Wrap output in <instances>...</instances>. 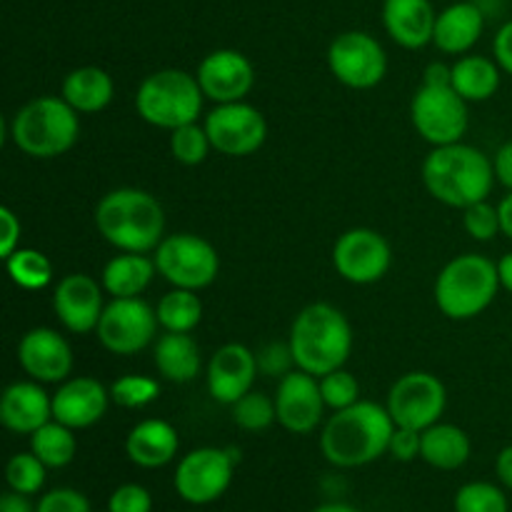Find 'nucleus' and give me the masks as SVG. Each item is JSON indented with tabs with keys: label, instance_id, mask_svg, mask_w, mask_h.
Returning a JSON list of instances; mask_svg holds the SVG:
<instances>
[{
	"label": "nucleus",
	"instance_id": "1",
	"mask_svg": "<svg viewBox=\"0 0 512 512\" xmlns=\"http://www.w3.org/2000/svg\"><path fill=\"white\" fill-rule=\"evenodd\" d=\"M395 423L388 408L373 400H358L355 405L335 410L323 425L320 450L335 468H363L388 453Z\"/></svg>",
	"mask_w": 512,
	"mask_h": 512
},
{
	"label": "nucleus",
	"instance_id": "2",
	"mask_svg": "<svg viewBox=\"0 0 512 512\" xmlns=\"http://www.w3.org/2000/svg\"><path fill=\"white\" fill-rule=\"evenodd\" d=\"M493 160L468 143L435 145L423 160V183L438 203L465 210L488 200L495 185Z\"/></svg>",
	"mask_w": 512,
	"mask_h": 512
},
{
	"label": "nucleus",
	"instance_id": "3",
	"mask_svg": "<svg viewBox=\"0 0 512 512\" xmlns=\"http://www.w3.org/2000/svg\"><path fill=\"white\" fill-rule=\"evenodd\" d=\"M95 228L120 253H155L165 233L163 205L140 188L110 190L95 205Z\"/></svg>",
	"mask_w": 512,
	"mask_h": 512
},
{
	"label": "nucleus",
	"instance_id": "4",
	"mask_svg": "<svg viewBox=\"0 0 512 512\" xmlns=\"http://www.w3.org/2000/svg\"><path fill=\"white\" fill-rule=\"evenodd\" d=\"M288 343L295 368L323 378L348 363L353 353V328L343 310L330 303H313L295 315Z\"/></svg>",
	"mask_w": 512,
	"mask_h": 512
},
{
	"label": "nucleus",
	"instance_id": "5",
	"mask_svg": "<svg viewBox=\"0 0 512 512\" xmlns=\"http://www.w3.org/2000/svg\"><path fill=\"white\" fill-rule=\"evenodd\" d=\"M78 135V113L65 103L63 95H40L10 120V140L30 158L48 160L65 155L78 143Z\"/></svg>",
	"mask_w": 512,
	"mask_h": 512
},
{
	"label": "nucleus",
	"instance_id": "6",
	"mask_svg": "<svg viewBox=\"0 0 512 512\" xmlns=\"http://www.w3.org/2000/svg\"><path fill=\"white\" fill-rule=\"evenodd\" d=\"M503 288L498 263L478 253H465L450 260L435 280V303L450 320H470L493 305Z\"/></svg>",
	"mask_w": 512,
	"mask_h": 512
},
{
	"label": "nucleus",
	"instance_id": "7",
	"mask_svg": "<svg viewBox=\"0 0 512 512\" xmlns=\"http://www.w3.org/2000/svg\"><path fill=\"white\" fill-rule=\"evenodd\" d=\"M203 100L205 93L195 75L178 68H165L140 83L135 93V110L145 123L175 130L180 125L198 123Z\"/></svg>",
	"mask_w": 512,
	"mask_h": 512
},
{
	"label": "nucleus",
	"instance_id": "8",
	"mask_svg": "<svg viewBox=\"0 0 512 512\" xmlns=\"http://www.w3.org/2000/svg\"><path fill=\"white\" fill-rule=\"evenodd\" d=\"M240 463L238 448H198L183 455L175 468V493L190 505L215 503L228 493L235 465Z\"/></svg>",
	"mask_w": 512,
	"mask_h": 512
},
{
	"label": "nucleus",
	"instance_id": "9",
	"mask_svg": "<svg viewBox=\"0 0 512 512\" xmlns=\"http://www.w3.org/2000/svg\"><path fill=\"white\" fill-rule=\"evenodd\" d=\"M155 268L175 288L203 290L218 278L220 255L205 238L193 233H175L155 248Z\"/></svg>",
	"mask_w": 512,
	"mask_h": 512
},
{
	"label": "nucleus",
	"instance_id": "10",
	"mask_svg": "<svg viewBox=\"0 0 512 512\" xmlns=\"http://www.w3.org/2000/svg\"><path fill=\"white\" fill-rule=\"evenodd\" d=\"M410 120L430 145L460 143L468 130V100L453 85H420L410 100Z\"/></svg>",
	"mask_w": 512,
	"mask_h": 512
},
{
	"label": "nucleus",
	"instance_id": "11",
	"mask_svg": "<svg viewBox=\"0 0 512 512\" xmlns=\"http://www.w3.org/2000/svg\"><path fill=\"white\" fill-rule=\"evenodd\" d=\"M445 405H448V390L440 383V378H435L433 373L415 370V373H405L403 378L395 380L385 408L398 428L423 433L430 425L440 423Z\"/></svg>",
	"mask_w": 512,
	"mask_h": 512
},
{
	"label": "nucleus",
	"instance_id": "12",
	"mask_svg": "<svg viewBox=\"0 0 512 512\" xmlns=\"http://www.w3.org/2000/svg\"><path fill=\"white\" fill-rule=\"evenodd\" d=\"M158 313L140 298H113L95 328L100 345L113 355H135L158 333Z\"/></svg>",
	"mask_w": 512,
	"mask_h": 512
},
{
	"label": "nucleus",
	"instance_id": "13",
	"mask_svg": "<svg viewBox=\"0 0 512 512\" xmlns=\"http://www.w3.org/2000/svg\"><path fill=\"white\" fill-rule=\"evenodd\" d=\"M328 65L338 83L353 90H370L388 73V55L375 35L345 30L330 43Z\"/></svg>",
	"mask_w": 512,
	"mask_h": 512
},
{
	"label": "nucleus",
	"instance_id": "14",
	"mask_svg": "<svg viewBox=\"0 0 512 512\" xmlns=\"http://www.w3.org/2000/svg\"><path fill=\"white\" fill-rule=\"evenodd\" d=\"M205 130L213 143V150L228 158H245L263 148L268 138V123L255 105L238 100V103H220L205 115Z\"/></svg>",
	"mask_w": 512,
	"mask_h": 512
},
{
	"label": "nucleus",
	"instance_id": "15",
	"mask_svg": "<svg viewBox=\"0 0 512 512\" xmlns=\"http://www.w3.org/2000/svg\"><path fill=\"white\" fill-rule=\"evenodd\" d=\"M390 263H393V250H390V243L378 230H345L333 245V268L348 283H378L390 270Z\"/></svg>",
	"mask_w": 512,
	"mask_h": 512
},
{
	"label": "nucleus",
	"instance_id": "16",
	"mask_svg": "<svg viewBox=\"0 0 512 512\" xmlns=\"http://www.w3.org/2000/svg\"><path fill=\"white\" fill-rule=\"evenodd\" d=\"M325 400L320 393V378L295 368L283 375L275 388V413L278 423L293 435H308L320 425L325 413Z\"/></svg>",
	"mask_w": 512,
	"mask_h": 512
},
{
	"label": "nucleus",
	"instance_id": "17",
	"mask_svg": "<svg viewBox=\"0 0 512 512\" xmlns=\"http://www.w3.org/2000/svg\"><path fill=\"white\" fill-rule=\"evenodd\" d=\"M195 78H198L205 98L213 100L215 105L238 103L253 90L255 68L248 55H243L240 50L220 48L200 60Z\"/></svg>",
	"mask_w": 512,
	"mask_h": 512
},
{
	"label": "nucleus",
	"instance_id": "18",
	"mask_svg": "<svg viewBox=\"0 0 512 512\" xmlns=\"http://www.w3.org/2000/svg\"><path fill=\"white\" fill-rule=\"evenodd\" d=\"M103 290V283L85 273L65 275L53 293L55 318L75 335L93 333L105 310Z\"/></svg>",
	"mask_w": 512,
	"mask_h": 512
},
{
	"label": "nucleus",
	"instance_id": "19",
	"mask_svg": "<svg viewBox=\"0 0 512 512\" xmlns=\"http://www.w3.org/2000/svg\"><path fill=\"white\" fill-rule=\"evenodd\" d=\"M18 363L30 380L63 383L73 370V350L58 330L33 328L20 338Z\"/></svg>",
	"mask_w": 512,
	"mask_h": 512
},
{
	"label": "nucleus",
	"instance_id": "20",
	"mask_svg": "<svg viewBox=\"0 0 512 512\" xmlns=\"http://www.w3.org/2000/svg\"><path fill=\"white\" fill-rule=\"evenodd\" d=\"M258 355L240 343H228L215 350L208 363V393L215 403L235 405L253 390L258 375Z\"/></svg>",
	"mask_w": 512,
	"mask_h": 512
},
{
	"label": "nucleus",
	"instance_id": "21",
	"mask_svg": "<svg viewBox=\"0 0 512 512\" xmlns=\"http://www.w3.org/2000/svg\"><path fill=\"white\" fill-rule=\"evenodd\" d=\"M110 403V390L90 375H78L60 383L53 395V420L73 430H85L98 423Z\"/></svg>",
	"mask_w": 512,
	"mask_h": 512
},
{
	"label": "nucleus",
	"instance_id": "22",
	"mask_svg": "<svg viewBox=\"0 0 512 512\" xmlns=\"http://www.w3.org/2000/svg\"><path fill=\"white\" fill-rule=\"evenodd\" d=\"M53 420V398L38 380H20L5 388L0 398V423L15 435H33Z\"/></svg>",
	"mask_w": 512,
	"mask_h": 512
},
{
	"label": "nucleus",
	"instance_id": "23",
	"mask_svg": "<svg viewBox=\"0 0 512 512\" xmlns=\"http://www.w3.org/2000/svg\"><path fill=\"white\" fill-rule=\"evenodd\" d=\"M435 20L430 0H383V25L400 48L420 50L433 43Z\"/></svg>",
	"mask_w": 512,
	"mask_h": 512
},
{
	"label": "nucleus",
	"instance_id": "24",
	"mask_svg": "<svg viewBox=\"0 0 512 512\" xmlns=\"http://www.w3.org/2000/svg\"><path fill=\"white\" fill-rule=\"evenodd\" d=\"M180 450V435L168 420H140L125 438V453L138 468L155 470L173 463Z\"/></svg>",
	"mask_w": 512,
	"mask_h": 512
},
{
	"label": "nucleus",
	"instance_id": "25",
	"mask_svg": "<svg viewBox=\"0 0 512 512\" xmlns=\"http://www.w3.org/2000/svg\"><path fill=\"white\" fill-rule=\"evenodd\" d=\"M485 30V13L478 3L460 0L440 10L435 20L433 43L448 55H465Z\"/></svg>",
	"mask_w": 512,
	"mask_h": 512
},
{
	"label": "nucleus",
	"instance_id": "26",
	"mask_svg": "<svg viewBox=\"0 0 512 512\" xmlns=\"http://www.w3.org/2000/svg\"><path fill=\"white\" fill-rule=\"evenodd\" d=\"M113 93V78L103 68L83 65V68H75L65 75L60 95L75 113H100L110 105Z\"/></svg>",
	"mask_w": 512,
	"mask_h": 512
},
{
	"label": "nucleus",
	"instance_id": "27",
	"mask_svg": "<svg viewBox=\"0 0 512 512\" xmlns=\"http://www.w3.org/2000/svg\"><path fill=\"white\" fill-rule=\"evenodd\" d=\"M158 373L170 383H190L200 373V345L190 333H165L153 348Z\"/></svg>",
	"mask_w": 512,
	"mask_h": 512
},
{
	"label": "nucleus",
	"instance_id": "28",
	"mask_svg": "<svg viewBox=\"0 0 512 512\" xmlns=\"http://www.w3.org/2000/svg\"><path fill=\"white\" fill-rule=\"evenodd\" d=\"M155 273L158 268H155V260L148 258V253H123L108 260L100 283L105 293L113 298H140V293L153 283Z\"/></svg>",
	"mask_w": 512,
	"mask_h": 512
},
{
	"label": "nucleus",
	"instance_id": "29",
	"mask_svg": "<svg viewBox=\"0 0 512 512\" xmlns=\"http://www.w3.org/2000/svg\"><path fill=\"white\" fill-rule=\"evenodd\" d=\"M468 433L458 425L435 423L423 430V445H420V458L435 470H458L468 463L470 458Z\"/></svg>",
	"mask_w": 512,
	"mask_h": 512
},
{
	"label": "nucleus",
	"instance_id": "30",
	"mask_svg": "<svg viewBox=\"0 0 512 512\" xmlns=\"http://www.w3.org/2000/svg\"><path fill=\"white\" fill-rule=\"evenodd\" d=\"M500 65L485 55H463L453 63V88L468 103L490 100L500 88Z\"/></svg>",
	"mask_w": 512,
	"mask_h": 512
},
{
	"label": "nucleus",
	"instance_id": "31",
	"mask_svg": "<svg viewBox=\"0 0 512 512\" xmlns=\"http://www.w3.org/2000/svg\"><path fill=\"white\" fill-rule=\"evenodd\" d=\"M30 453L38 455L48 470L65 468V465L73 463L75 453H78V440H75L73 428L58 423V420H50L30 435Z\"/></svg>",
	"mask_w": 512,
	"mask_h": 512
},
{
	"label": "nucleus",
	"instance_id": "32",
	"mask_svg": "<svg viewBox=\"0 0 512 512\" xmlns=\"http://www.w3.org/2000/svg\"><path fill=\"white\" fill-rule=\"evenodd\" d=\"M158 323L165 333H193L203 318V303L195 290L175 288L155 305Z\"/></svg>",
	"mask_w": 512,
	"mask_h": 512
},
{
	"label": "nucleus",
	"instance_id": "33",
	"mask_svg": "<svg viewBox=\"0 0 512 512\" xmlns=\"http://www.w3.org/2000/svg\"><path fill=\"white\" fill-rule=\"evenodd\" d=\"M8 275L23 290H40L53 280V265L40 250L18 248L10 258H5Z\"/></svg>",
	"mask_w": 512,
	"mask_h": 512
},
{
	"label": "nucleus",
	"instance_id": "34",
	"mask_svg": "<svg viewBox=\"0 0 512 512\" xmlns=\"http://www.w3.org/2000/svg\"><path fill=\"white\" fill-rule=\"evenodd\" d=\"M453 508L455 512H510L505 490L495 483H485V480L465 483L455 493Z\"/></svg>",
	"mask_w": 512,
	"mask_h": 512
},
{
	"label": "nucleus",
	"instance_id": "35",
	"mask_svg": "<svg viewBox=\"0 0 512 512\" xmlns=\"http://www.w3.org/2000/svg\"><path fill=\"white\" fill-rule=\"evenodd\" d=\"M233 408V420L238 428L248 430V433H263L270 425L278 423V413H275V398H268L265 393L250 390L248 395L238 400Z\"/></svg>",
	"mask_w": 512,
	"mask_h": 512
},
{
	"label": "nucleus",
	"instance_id": "36",
	"mask_svg": "<svg viewBox=\"0 0 512 512\" xmlns=\"http://www.w3.org/2000/svg\"><path fill=\"white\" fill-rule=\"evenodd\" d=\"M210 148L213 143H210L205 125L188 123L170 130V153L180 165H200L208 158Z\"/></svg>",
	"mask_w": 512,
	"mask_h": 512
},
{
	"label": "nucleus",
	"instance_id": "37",
	"mask_svg": "<svg viewBox=\"0 0 512 512\" xmlns=\"http://www.w3.org/2000/svg\"><path fill=\"white\" fill-rule=\"evenodd\" d=\"M45 475H48V468H45V463L35 453L13 455L8 460V468H5L8 488L23 495L40 493L45 485Z\"/></svg>",
	"mask_w": 512,
	"mask_h": 512
},
{
	"label": "nucleus",
	"instance_id": "38",
	"mask_svg": "<svg viewBox=\"0 0 512 512\" xmlns=\"http://www.w3.org/2000/svg\"><path fill=\"white\" fill-rule=\"evenodd\" d=\"M160 395V383L145 375H125V378L115 380L110 385V400L120 408H145V405L155 403Z\"/></svg>",
	"mask_w": 512,
	"mask_h": 512
},
{
	"label": "nucleus",
	"instance_id": "39",
	"mask_svg": "<svg viewBox=\"0 0 512 512\" xmlns=\"http://www.w3.org/2000/svg\"><path fill=\"white\" fill-rule=\"evenodd\" d=\"M320 393H323V400L328 408L343 410L360 400V383L353 373H348L345 368H338L320 378Z\"/></svg>",
	"mask_w": 512,
	"mask_h": 512
},
{
	"label": "nucleus",
	"instance_id": "40",
	"mask_svg": "<svg viewBox=\"0 0 512 512\" xmlns=\"http://www.w3.org/2000/svg\"><path fill=\"white\" fill-rule=\"evenodd\" d=\"M463 228L468 230V235L480 243H488L495 235L503 233L500 230V213L498 205H490L488 200H480V203L468 205L463 210Z\"/></svg>",
	"mask_w": 512,
	"mask_h": 512
},
{
	"label": "nucleus",
	"instance_id": "41",
	"mask_svg": "<svg viewBox=\"0 0 512 512\" xmlns=\"http://www.w3.org/2000/svg\"><path fill=\"white\" fill-rule=\"evenodd\" d=\"M35 512H90V500L75 488H55L40 495Z\"/></svg>",
	"mask_w": 512,
	"mask_h": 512
},
{
	"label": "nucleus",
	"instance_id": "42",
	"mask_svg": "<svg viewBox=\"0 0 512 512\" xmlns=\"http://www.w3.org/2000/svg\"><path fill=\"white\" fill-rule=\"evenodd\" d=\"M108 512H153V495L138 483H125L108 498Z\"/></svg>",
	"mask_w": 512,
	"mask_h": 512
},
{
	"label": "nucleus",
	"instance_id": "43",
	"mask_svg": "<svg viewBox=\"0 0 512 512\" xmlns=\"http://www.w3.org/2000/svg\"><path fill=\"white\" fill-rule=\"evenodd\" d=\"M258 365L265 375H288L295 365L290 343H270L258 353Z\"/></svg>",
	"mask_w": 512,
	"mask_h": 512
},
{
	"label": "nucleus",
	"instance_id": "44",
	"mask_svg": "<svg viewBox=\"0 0 512 512\" xmlns=\"http://www.w3.org/2000/svg\"><path fill=\"white\" fill-rule=\"evenodd\" d=\"M420 445H423V433H420V430L398 428V425H395L388 453L393 455L395 460H400V463H410V460L420 458Z\"/></svg>",
	"mask_w": 512,
	"mask_h": 512
},
{
	"label": "nucleus",
	"instance_id": "45",
	"mask_svg": "<svg viewBox=\"0 0 512 512\" xmlns=\"http://www.w3.org/2000/svg\"><path fill=\"white\" fill-rule=\"evenodd\" d=\"M20 220L10 208H0V255L10 258L20 248Z\"/></svg>",
	"mask_w": 512,
	"mask_h": 512
},
{
	"label": "nucleus",
	"instance_id": "46",
	"mask_svg": "<svg viewBox=\"0 0 512 512\" xmlns=\"http://www.w3.org/2000/svg\"><path fill=\"white\" fill-rule=\"evenodd\" d=\"M493 55L495 60H498L500 68H503V73L512 75V20H508V23L495 33Z\"/></svg>",
	"mask_w": 512,
	"mask_h": 512
},
{
	"label": "nucleus",
	"instance_id": "47",
	"mask_svg": "<svg viewBox=\"0 0 512 512\" xmlns=\"http://www.w3.org/2000/svg\"><path fill=\"white\" fill-rule=\"evenodd\" d=\"M493 168H495V178L500 180V185H505V188L512 193V140H508L505 145H500V150L493 158Z\"/></svg>",
	"mask_w": 512,
	"mask_h": 512
},
{
	"label": "nucleus",
	"instance_id": "48",
	"mask_svg": "<svg viewBox=\"0 0 512 512\" xmlns=\"http://www.w3.org/2000/svg\"><path fill=\"white\" fill-rule=\"evenodd\" d=\"M0 512H35V505L30 503V495L8 490V493L0 498Z\"/></svg>",
	"mask_w": 512,
	"mask_h": 512
},
{
	"label": "nucleus",
	"instance_id": "49",
	"mask_svg": "<svg viewBox=\"0 0 512 512\" xmlns=\"http://www.w3.org/2000/svg\"><path fill=\"white\" fill-rule=\"evenodd\" d=\"M425 85H453V65L430 63L423 75Z\"/></svg>",
	"mask_w": 512,
	"mask_h": 512
},
{
	"label": "nucleus",
	"instance_id": "50",
	"mask_svg": "<svg viewBox=\"0 0 512 512\" xmlns=\"http://www.w3.org/2000/svg\"><path fill=\"white\" fill-rule=\"evenodd\" d=\"M495 475H498L500 485L512 490V445H505L495 460Z\"/></svg>",
	"mask_w": 512,
	"mask_h": 512
},
{
	"label": "nucleus",
	"instance_id": "51",
	"mask_svg": "<svg viewBox=\"0 0 512 512\" xmlns=\"http://www.w3.org/2000/svg\"><path fill=\"white\" fill-rule=\"evenodd\" d=\"M498 213H500V230H503V235H508L512 240V193H508L503 200H500Z\"/></svg>",
	"mask_w": 512,
	"mask_h": 512
},
{
	"label": "nucleus",
	"instance_id": "52",
	"mask_svg": "<svg viewBox=\"0 0 512 512\" xmlns=\"http://www.w3.org/2000/svg\"><path fill=\"white\" fill-rule=\"evenodd\" d=\"M498 275H500V285L512 295V253L503 255L498 263Z\"/></svg>",
	"mask_w": 512,
	"mask_h": 512
},
{
	"label": "nucleus",
	"instance_id": "53",
	"mask_svg": "<svg viewBox=\"0 0 512 512\" xmlns=\"http://www.w3.org/2000/svg\"><path fill=\"white\" fill-rule=\"evenodd\" d=\"M313 512H360V510H355L353 505L348 503H325L320 505V508H315Z\"/></svg>",
	"mask_w": 512,
	"mask_h": 512
}]
</instances>
